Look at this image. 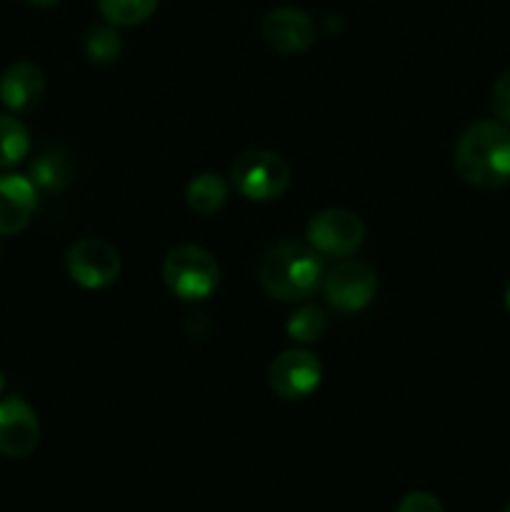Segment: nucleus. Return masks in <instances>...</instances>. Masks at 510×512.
Returning a JSON list of instances; mask_svg holds the SVG:
<instances>
[{
    "instance_id": "6e6552de",
    "label": "nucleus",
    "mask_w": 510,
    "mask_h": 512,
    "mask_svg": "<svg viewBox=\"0 0 510 512\" xmlns=\"http://www.w3.org/2000/svg\"><path fill=\"white\" fill-rule=\"evenodd\" d=\"M323 378V365L308 350H285L270 363V388L285 400H303L318 390Z\"/></svg>"
},
{
    "instance_id": "5701e85b",
    "label": "nucleus",
    "mask_w": 510,
    "mask_h": 512,
    "mask_svg": "<svg viewBox=\"0 0 510 512\" xmlns=\"http://www.w3.org/2000/svg\"><path fill=\"white\" fill-rule=\"evenodd\" d=\"M3 388H5V375L0 373V393H3Z\"/></svg>"
},
{
    "instance_id": "f257e3e1",
    "label": "nucleus",
    "mask_w": 510,
    "mask_h": 512,
    "mask_svg": "<svg viewBox=\"0 0 510 512\" xmlns=\"http://www.w3.org/2000/svg\"><path fill=\"white\" fill-rule=\"evenodd\" d=\"M465 183L480 190H498L510 183V128L500 120H480L463 130L453 155Z\"/></svg>"
},
{
    "instance_id": "0eeeda50",
    "label": "nucleus",
    "mask_w": 510,
    "mask_h": 512,
    "mask_svg": "<svg viewBox=\"0 0 510 512\" xmlns=\"http://www.w3.org/2000/svg\"><path fill=\"white\" fill-rule=\"evenodd\" d=\"M325 300L340 313H358L378 293V278L370 265L345 260L323 278Z\"/></svg>"
},
{
    "instance_id": "f03ea898",
    "label": "nucleus",
    "mask_w": 510,
    "mask_h": 512,
    "mask_svg": "<svg viewBox=\"0 0 510 512\" xmlns=\"http://www.w3.org/2000/svg\"><path fill=\"white\" fill-rule=\"evenodd\" d=\"M258 278L275 300L295 303L310 298L323 283V263L310 245L278 243L260 260Z\"/></svg>"
},
{
    "instance_id": "ddd939ff",
    "label": "nucleus",
    "mask_w": 510,
    "mask_h": 512,
    "mask_svg": "<svg viewBox=\"0 0 510 512\" xmlns=\"http://www.w3.org/2000/svg\"><path fill=\"white\" fill-rule=\"evenodd\" d=\"M185 200H188V208L200 215L218 213L228 200V183L218 173H200L188 183Z\"/></svg>"
},
{
    "instance_id": "9d476101",
    "label": "nucleus",
    "mask_w": 510,
    "mask_h": 512,
    "mask_svg": "<svg viewBox=\"0 0 510 512\" xmlns=\"http://www.w3.org/2000/svg\"><path fill=\"white\" fill-rule=\"evenodd\" d=\"M40 440L35 410L20 398L0 400V455L10 460L28 458Z\"/></svg>"
},
{
    "instance_id": "6ab92c4d",
    "label": "nucleus",
    "mask_w": 510,
    "mask_h": 512,
    "mask_svg": "<svg viewBox=\"0 0 510 512\" xmlns=\"http://www.w3.org/2000/svg\"><path fill=\"white\" fill-rule=\"evenodd\" d=\"M490 108H493L495 118L510 128V70H505L490 90Z\"/></svg>"
},
{
    "instance_id": "412c9836",
    "label": "nucleus",
    "mask_w": 510,
    "mask_h": 512,
    "mask_svg": "<svg viewBox=\"0 0 510 512\" xmlns=\"http://www.w3.org/2000/svg\"><path fill=\"white\" fill-rule=\"evenodd\" d=\"M30 5H35V8H50V5L60 3V0H28Z\"/></svg>"
},
{
    "instance_id": "aec40b11",
    "label": "nucleus",
    "mask_w": 510,
    "mask_h": 512,
    "mask_svg": "<svg viewBox=\"0 0 510 512\" xmlns=\"http://www.w3.org/2000/svg\"><path fill=\"white\" fill-rule=\"evenodd\" d=\"M395 512H443V505L435 495L425 493V490H415V493H408L400 500Z\"/></svg>"
},
{
    "instance_id": "1a4fd4ad",
    "label": "nucleus",
    "mask_w": 510,
    "mask_h": 512,
    "mask_svg": "<svg viewBox=\"0 0 510 512\" xmlns=\"http://www.w3.org/2000/svg\"><path fill=\"white\" fill-rule=\"evenodd\" d=\"M260 33H263V40L270 48L278 50V53L293 55L303 53L315 43L318 25L305 10L285 5V8H275L265 15Z\"/></svg>"
},
{
    "instance_id": "b1692460",
    "label": "nucleus",
    "mask_w": 510,
    "mask_h": 512,
    "mask_svg": "<svg viewBox=\"0 0 510 512\" xmlns=\"http://www.w3.org/2000/svg\"><path fill=\"white\" fill-rule=\"evenodd\" d=\"M503 512H510V503L508 505H505V510Z\"/></svg>"
},
{
    "instance_id": "4468645a",
    "label": "nucleus",
    "mask_w": 510,
    "mask_h": 512,
    "mask_svg": "<svg viewBox=\"0 0 510 512\" xmlns=\"http://www.w3.org/2000/svg\"><path fill=\"white\" fill-rule=\"evenodd\" d=\"M30 153V133L13 113H0V168L23 163Z\"/></svg>"
},
{
    "instance_id": "f3484780",
    "label": "nucleus",
    "mask_w": 510,
    "mask_h": 512,
    "mask_svg": "<svg viewBox=\"0 0 510 512\" xmlns=\"http://www.w3.org/2000/svg\"><path fill=\"white\" fill-rule=\"evenodd\" d=\"M85 55H88L93 63H113L120 55L123 48V40H120L115 25H93V28L85 33Z\"/></svg>"
},
{
    "instance_id": "2eb2a0df",
    "label": "nucleus",
    "mask_w": 510,
    "mask_h": 512,
    "mask_svg": "<svg viewBox=\"0 0 510 512\" xmlns=\"http://www.w3.org/2000/svg\"><path fill=\"white\" fill-rule=\"evenodd\" d=\"M30 180L38 190H45V193H60L65 185L70 183V163L65 155L55 153H43L30 168Z\"/></svg>"
},
{
    "instance_id": "9b49d317",
    "label": "nucleus",
    "mask_w": 510,
    "mask_h": 512,
    "mask_svg": "<svg viewBox=\"0 0 510 512\" xmlns=\"http://www.w3.org/2000/svg\"><path fill=\"white\" fill-rule=\"evenodd\" d=\"M38 205V188L25 175H0V235L23 233Z\"/></svg>"
},
{
    "instance_id": "4be33fe9",
    "label": "nucleus",
    "mask_w": 510,
    "mask_h": 512,
    "mask_svg": "<svg viewBox=\"0 0 510 512\" xmlns=\"http://www.w3.org/2000/svg\"><path fill=\"white\" fill-rule=\"evenodd\" d=\"M505 308L510 310V283H508V288H505Z\"/></svg>"
},
{
    "instance_id": "a211bd4d",
    "label": "nucleus",
    "mask_w": 510,
    "mask_h": 512,
    "mask_svg": "<svg viewBox=\"0 0 510 512\" xmlns=\"http://www.w3.org/2000/svg\"><path fill=\"white\" fill-rule=\"evenodd\" d=\"M325 328H328V318L315 305H303L288 320V335L295 343H315L323 338Z\"/></svg>"
},
{
    "instance_id": "7ed1b4c3",
    "label": "nucleus",
    "mask_w": 510,
    "mask_h": 512,
    "mask_svg": "<svg viewBox=\"0 0 510 512\" xmlns=\"http://www.w3.org/2000/svg\"><path fill=\"white\" fill-rule=\"evenodd\" d=\"M163 280L183 300H205L218 288L220 268L200 245H178L163 260Z\"/></svg>"
},
{
    "instance_id": "f8f14e48",
    "label": "nucleus",
    "mask_w": 510,
    "mask_h": 512,
    "mask_svg": "<svg viewBox=\"0 0 510 512\" xmlns=\"http://www.w3.org/2000/svg\"><path fill=\"white\" fill-rule=\"evenodd\" d=\"M45 95V75L33 63H13L0 75V100L13 115H28Z\"/></svg>"
},
{
    "instance_id": "20e7f679",
    "label": "nucleus",
    "mask_w": 510,
    "mask_h": 512,
    "mask_svg": "<svg viewBox=\"0 0 510 512\" xmlns=\"http://www.w3.org/2000/svg\"><path fill=\"white\" fill-rule=\"evenodd\" d=\"M230 180L243 198L265 203L280 198L290 188V165L278 153L253 148L235 158Z\"/></svg>"
},
{
    "instance_id": "423d86ee",
    "label": "nucleus",
    "mask_w": 510,
    "mask_h": 512,
    "mask_svg": "<svg viewBox=\"0 0 510 512\" xmlns=\"http://www.w3.org/2000/svg\"><path fill=\"white\" fill-rule=\"evenodd\" d=\"M70 278L88 290L108 288L120 275V255L110 243L100 238H80L65 255Z\"/></svg>"
},
{
    "instance_id": "39448f33",
    "label": "nucleus",
    "mask_w": 510,
    "mask_h": 512,
    "mask_svg": "<svg viewBox=\"0 0 510 512\" xmlns=\"http://www.w3.org/2000/svg\"><path fill=\"white\" fill-rule=\"evenodd\" d=\"M305 235H308L310 248L318 250V253L345 258L363 245L365 223L353 210L328 208L308 220Z\"/></svg>"
},
{
    "instance_id": "dca6fc26",
    "label": "nucleus",
    "mask_w": 510,
    "mask_h": 512,
    "mask_svg": "<svg viewBox=\"0 0 510 512\" xmlns=\"http://www.w3.org/2000/svg\"><path fill=\"white\" fill-rule=\"evenodd\" d=\"M160 0H98L100 13L110 25L133 28L145 23L158 10Z\"/></svg>"
}]
</instances>
